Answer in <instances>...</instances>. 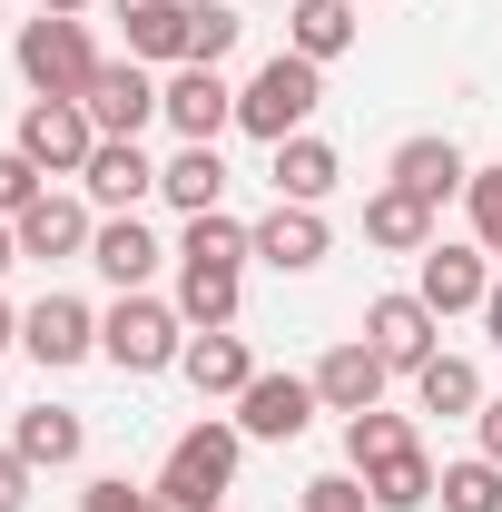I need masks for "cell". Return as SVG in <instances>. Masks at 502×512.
Here are the masks:
<instances>
[{"instance_id":"cell-16","label":"cell","mask_w":502,"mask_h":512,"mask_svg":"<svg viewBox=\"0 0 502 512\" xmlns=\"http://www.w3.org/2000/svg\"><path fill=\"white\" fill-rule=\"evenodd\" d=\"M365 247L424 256V247H434V197H414V188H394V178H384V188L365 197Z\"/></svg>"},{"instance_id":"cell-5","label":"cell","mask_w":502,"mask_h":512,"mask_svg":"<svg viewBox=\"0 0 502 512\" xmlns=\"http://www.w3.org/2000/svg\"><path fill=\"white\" fill-rule=\"evenodd\" d=\"M20 355L30 365H50V375H69V365H89L99 355V316L79 306V296H40V306H20Z\"/></svg>"},{"instance_id":"cell-19","label":"cell","mask_w":502,"mask_h":512,"mask_svg":"<svg viewBox=\"0 0 502 512\" xmlns=\"http://www.w3.org/2000/svg\"><path fill=\"white\" fill-rule=\"evenodd\" d=\"M158 237H148V227H138V217H99V237H89V266H99V276H109V286H119V296H138V286H148V276H158Z\"/></svg>"},{"instance_id":"cell-14","label":"cell","mask_w":502,"mask_h":512,"mask_svg":"<svg viewBox=\"0 0 502 512\" xmlns=\"http://www.w3.org/2000/svg\"><path fill=\"white\" fill-rule=\"evenodd\" d=\"M10 227H20V256H30V266H60V256H89V237H99V217H89V197H40V207H30V217H10Z\"/></svg>"},{"instance_id":"cell-38","label":"cell","mask_w":502,"mask_h":512,"mask_svg":"<svg viewBox=\"0 0 502 512\" xmlns=\"http://www.w3.org/2000/svg\"><path fill=\"white\" fill-rule=\"evenodd\" d=\"M473 424H483V453L502 463V394H483V414H473Z\"/></svg>"},{"instance_id":"cell-17","label":"cell","mask_w":502,"mask_h":512,"mask_svg":"<svg viewBox=\"0 0 502 512\" xmlns=\"http://www.w3.org/2000/svg\"><path fill=\"white\" fill-rule=\"evenodd\" d=\"M266 178H276V197H296V207H325V197H335V178H345V158H335L315 128H296V138L266 158Z\"/></svg>"},{"instance_id":"cell-6","label":"cell","mask_w":502,"mask_h":512,"mask_svg":"<svg viewBox=\"0 0 502 512\" xmlns=\"http://www.w3.org/2000/svg\"><path fill=\"white\" fill-rule=\"evenodd\" d=\"M79 109L99 119V138H138V128L168 109V79H158L148 60H99V79H89Z\"/></svg>"},{"instance_id":"cell-28","label":"cell","mask_w":502,"mask_h":512,"mask_svg":"<svg viewBox=\"0 0 502 512\" xmlns=\"http://www.w3.org/2000/svg\"><path fill=\"white\" fill-rule=\"evenodd\" d=\"M414 404H424V414H483V375H473L463 355H434V365L414 375Z\"/></svg>"},{"instance_id":"cell-2","label":"cell","mask_w":502,"mask_h":512,"mask_svg":"<svg viewBox=\"0 0 502 512\" xmlns=\"http://www.w3.org/2000/svg\"><path fill=\"white\" fill-rule=\"evenodd\" d=\"M10 60H20V79H30V99H89V79H99V50H89V20H60V10L20 20Z\"/></svg>"},{"instance_id":"cell-1","label":"cell","mask_w":502,"mask_h":512,"mask_svg":"<svg viewBox=\"0 0 502 512\" xmlns=\"http://www.w3.org/2000/svg\"><path fill=\"white\" fill-rule=\"evenodd\" d=\"M315 109H325V69L296 60V50H276V60L237 89V128H247V138H266V148H286Z\"/></svg>"},{"instance_id":"cell-22","label":"cell","mask_w":502,"mask_h":512,"mask_svg":"<svg viewBox=\"0 0 502 512\" xmlns=\"http://www.w3.org/2000/svg\"><path fill=\"white\" fill-rule=\"evenodd\" d=\"M355 30H365V20H355V0H296V10H286V50H296V60H345V50H355Z\"/></svg>"},{"instance_id":"cell-20","label":"cell","mask_w":502,"mask_h":512,"mask_svg":"<svg viewBox=\"0 0 502 512\" xmlns=\"http://www.w3.org/2000/svg\"><path fill=\"white\" fill-rule=\"evenodd\" d=\"M384 178L443 207V197H463V178H473V168H463V148H453V138H434V128H424V138H404V148H394V168H384Z\"/></svg>"},{"instance_id":"cell-24","label":"cell","mask_w":502,"mask_h":512,"mask_svg":"<svg viewBox=\"0 0 502 512\" xmlns=\"http://www.w3.org/2000/svg\"><path fill=\"white\" fill-rule=\"evenodd\" d=\"M158 197H168L178 217H207V207L227 197V158H217V148H178V158L158 168Z\"/></svg>"},{"instance_id":"cell-3","label":"cell","mask_w":502,"mask_h":512,"mask_svg":"<svg viewBox=\"0 0 502 512\" xmlns=\"http://www.w3.org/2000/svg\"><path fill=\"white\" fill-rule=\"evenodd\" d=\"M99 355H109L119 375H168V365L188 355V316L138 286V296H119V306L99 316Z\"/></svg>"},{"instance_id":"cell-12","label":"cell","mask_w":502,"mask_h":512,"mask_svg":"<svg viewBox=\"0 0 502 512\" xmlns=\"http://www.w3.org/2000/svg\"><path fill=\"white\" fill-rule=\"evenodd\" d=\"M256 256L276 266V276H306L335 256V227H325V207H296V197H276L266 217H256Z\"/></svg>"},{"instance_id":"cell-29","label":"cell","mask_w":502,"mask_h":512,"mask_svg":"<svg viewBox=\"0 0 502 512\" xmlns=\"http://www.w3.org/2000/svg\"><path fill=\"white\" fill-rule=\"evenodd\" d=\"M394 453H414V424H404V414H345V463H355V473H375V463H394Z\"/></svg>"},{"instance_id":"cell-31","label":"cell","mask_w":502,"mask_h":512,"mask_svg":"<svg viewBox=\"0 0 502 512\" xmlns=\"http://www.w3.org/2000/svg\"><path fill=\"white\" fill-rule=\"evenodd\" d=\"M237 30H247V20H237V10H227V0H188V60H227V50H237Z\"/></svg>"},{"instance_id":"cell-30","label":"cell","mask_w":502,"mask_h":512,"mask_svg":"<svg viewBox=\"0 0 502 512\" xmlns=\"http://www.w3.org/2000/svg\"><path fill=\"white\" fill-rule=\"evenodd\" d=\"M443 512H502V463L493 453H463V463H443Z\"/></svg>"},{"instance_id":"cell-27","label":"cell","mask_w":502,"mask_h":512,"mask_svg":"<svg viewBox=\"0 0 502 512\" xmlns=\"http://www.w3.org/2000/svg\"><path fill=\"white\" fill-rule=\"evenodd\" d=\"M178 256H188V266H247V256H256V227H237L227 207H207V217H188Z\"/></svg>"},{"instance_id":"cell-34","label":"cell","mask_w":502,"mask_h":512,"mask_svg":"<svg viewBox=\"0 0 502 512\" xmlns=\"http://www.w3.org/2000/svg\"><path fill=\"white\" fill-rule=\"evenodd\" d=\"M40 197H50V178H40V168H30L20 148H0V217H30Z\"/></svg>"},{"instance_id":"cell-15","label":"cell","mask_w":502,"mask_h":512,"mask_svg":"<svg viewBox=\"0 0 502 512\" xmlns=\"http://www.w3.org/2000/svg\"><path fill=\"white\" fill-rule=\"evenodd\" d=\"M178 375H188L207 404H237V394L256 384V355H247V335H237V325H217V335H188Z\"/></svg>"},{"instance_id":"cell-26","label":"cell","mask_w":502,"mask_h":512,"mask_svg":"<svg viewBox=\"0 0 502 512\" xmlns=\"http://www.w3.org/2000/svg\"><path fill=\"white\" fill-rule=\"evenodd\" d=\"M434 453L414 444V453H394V463H375V473H365V493H375V512H424L434 503Z\"/></svg>"},{"instance_id":"cell-11","label":"cell","mask_w":502,"mask_h":512,"mask_svg":"<svg viewBox=\"0 0 502 512\" xmlns=\"http://www.w3.org/2000/svg\"><path fill=\"white\" fill-rule=\"evenodd\" d=\"M384 375H394V365H384L375 345L345 335V345L315 355V404H325V414H375V404H384Z\"/></svg>"},{"instance_id":"cell-40","label":"cell","mask_w":502,"mask_h":512,"mask_svg":"<svg viewBox=\"0 0 502 512\" xmlns=\"http://www.w3.org/2000/svg\"><path fill=\"white\" fill-rule=\"evenodd\" d=\"M10 345H20V306L0 296V355H10Z\"/></svg>"},{"instance_id":"cell-41","label":"cell","mask_w":502,"mask_h":512,"mask_svg":"<svg viewBox=\"0 0 502 512\" xmlns=\"http://www.w3.org/2000/svg\"><path fill=\"white\" fill-rule=\"evenodd\" d=\"M483 325H493V345H502V276H493V296H483Z\"/></svg>"},{"instance_id":"cell-4","label":"cell","mask_w":502,"mask_h":512,"mask_svg":"<svg viewBox=\"0 0 502 512\" xmlns=\"http://www.w3.org/2000/svg\"><path fill=\"white\" fill-rule=\"evenodd\" d=\"M10 148H20L40 178H79V168H89V148H99V119H89L79 99H30L20 128H10Z\"/></svg>"},{"instance_id":"cell-8","label":"cell","mask_w":502,"mask_h":512,"mask_svg":"<svg viewBox=\"0 0 502 512\" xmlns=\"http://www.w3.org/2000/svg\"><path fill=\"white\" fill-rule=\"evenodd\" d=\"M414 296H424L434 316H483V296H493V266H483V247H453V237H434V247L414 256Z\"/></svg>"},{"instance_id":"cell-9","label":"cell","mask_w":502,"mask_h":512,"mask_svg":"<svg viewBox=\"0 0 502 512\" xmlns=\"http://www.w3.org/2000/svg\"><path fill=\"white\" fill-rule=\"evenodd\" d=\"M434 306H424V296H414V286H404V296H375V306H365V345H375L384 365H394V375H424V365H434L443 345H434Z\"/></svg>"},{"instance_id":"cell-23","label":"cell","mask_w":502,"mask_h":512,"mask_svg":"<svg viewBox=\"0 0 502 512\" xmlns=\"http://www.w3.org/2000/svg\"><path fill=\"white\" fill-rule=\"evenodd\" d=\"M10 444L30 453V473H60V463H79V453H89V424H79L69 404H30V414L10 424Z\"/></svg>"},{"instance_id":"cell-33","label":"cell","mask_w":502,"mask_h":512,"mask_svg":"<svg viewBox=\"0 0 502 512\" xmlns=\"http://www.w3.org/2000/svg\"><path fill=\"white\" fill-rule=\"evenodd\" d=\"M296 512H375V493H365V473L345 463V473H315V483H306V503H296Z\"/></svg>"},{"instance_id":"cell-32","label":"cell","mask_w":502,"mask_h":512,"mask_svg":"<svg viewBox=\"0 0 502 512\" xmlns=\"http://www.w3.org/2000/svg\"><path fill=\"white\" fill-rule=\"evenodd\" d=\"M463 207H473V247L502 256V168H473L463 178Z\"/></svg>"},{"instance_id":"cell-25","label":"cell","mask_w":502,"mask_h":512,"mask_svg":"<svg viewBox=\"0 0 502 512\" xmlns=\"http://www.w3.org/2000/svg\"><path fill=\"white\" fill-rule=\"evenodd\" d=\"M178 316H188L197 335L237 325V266H188V256H178Z\"/></svg>"},{"instance_id":"cell-7","label":"cell","mask_w":502,"mask_h":512,"mask_svg":"<svg viewBox=\"0 0 502 512\" xmlns=\"http://www.w3.org/2000/svg\"><path fill=\"white\" fill-rule=\"evenodd\" d=\"M158 119L178 128V148H217V138L237 128V89H227L207 60H178V69H168V109H158Z\"/></svg>"},{"instance_id":"cell-36","label":"cell","mask_w":502,"mask_h":512,"mask_svg":"<svg viewBox=\"0 0 502 512\" xmlns=\"http://www.w3.org/2000/svg\"><path fill=\"white\" fill-rule=\"evenodd\" d=\"M79 512H148V493H138L128 473H99V483L79 493Z\"/></svg>"},{"instance_id":"cell-21","label":"cell","mask_w":502,"mask_h":512,"mask_svg":"<svg viewBox=\"0 0 502 512\" xmlns=\"http://www.w3.org/2000/svg\"><path fill=\"white\" fill-rule=\"evenodd\" d=\"M237 453H247V434L207 414V424H188V434L168 444V473H188V483H207V493H227V483H237Z\"/></svg>"},{"instance_id":"cell-37","label":"cell","mask_w":502,"mask_h":512,"mask_svg":"<svg viewBox=\"0 0 502 512\" xmlns=\"http://www.w3.org/2000/svg\"><path fill=\"white\" fill-rule=\"evenodd\" d=\"M0 512H30V453L0 444Z\"/></svg>"},{"instance_id":"cell-13","label":"cell","mask_w":502,"mask_h":512,"mask_svg":"<svg viewBox=\"0 0 502 512\" xmlns=\"http://www.w3.org/2000/svg\"><path fill=\"white\" fill-rule=\"evenodd\" d=\"M148 188H158V158H148L138 138H99L89 168H79V197L109 207V217H138V197H148Z\"/></svg>"},{"instance_id":"cell-39","label":"cell","mask_w":502,"mask_h":512,"mask_svg":"<svg viewBox=\"0 0 502 512\" xmlns=\"http://www.w3.org/2000/svg\"><path fill=\"white\" fill-rule=\"evenodd\" d=\"M10 266H20V227L0 217V276H10Z\"/></svg>"},{"instance_id":"cell-42","label":"cell","mask_w":502,"mask_h":512,"mask_svg":"<svg viewBox=\"0 0 502 512\" xmlns=\"http://www.w3.org/2000/svg\"><path fill=\"white\" fill-rule=\"evenodd\" d=\"M40 10H60V20H89V10H99V0H40Z\"/></svg>"},{"instance_id":"cell-10","label":"cell","mask_w":502,"mask_h":512,"mask_svg":"<svg viewBox=\"0 0 502 512\" xmlns=\"http://www.w3.org/2000/svg\"><path fill=\"white\" fill-rule=\"evenodd\" d=\"M315 424V375H256L237 394V434L247 444H296Z\"/></svg>"},{"instance_id":"cell-35","label":"cell","mask_w":502,"mask_h":512,"mask_svg":"<svg viewBox=\"0 0 502 512\" xmlns=\"http://www.w3.org/2000/svg\"><path fill=\"white\" fill-rule=\"evenodd\" d=\"M148 512H217V493L188 483V473H158V483H148Z\"/></svg>"},{"instance_id":"cell-18","label":"cell","mask_w":502,"mask_h":512,"mask_svg":"<svg viewBox=\"0 0 502 512\" xmlns=\"http://www.w3.org/2000/svg\"><path fill=\"white\" fill-rule=\"evenodd\" d=\"M109 10H119V30H128V60H188V0H109Z\"/></svg>"}]
</instances>
